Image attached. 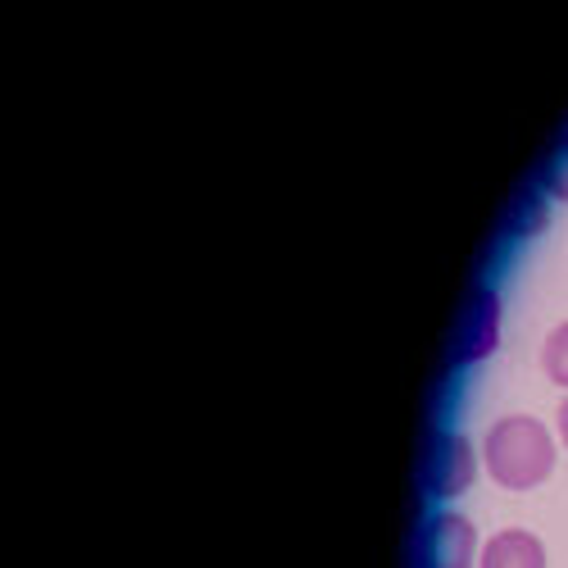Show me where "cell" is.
Segmentation results:
<instances>
[{"instance_id": "cell-1", "label": "cell", "mask_w": 568, "mask_h": 568, "mask_svg": "<svg viewBox=\"0 0 568 568\" xmlns=\"http://www.w3.org/2000/svg\"><path fill=\"white\" fill-rule=\"evenodd\" d=\"M487 473L509 491H532L555 473V437L532 414H505L483 442Z\"/></svg>"}, {"instance_id": "cell-2", "label": "cell", "mask_w": 568, "mask_h": 568, "mask_svg": "<svg viewBox=\"0 0 568 568\" xmlns=\"http://www.w3.org/2000/svg\"><path fill=\"white\" fill-rule=\"evenodd\" d=\"M423 555H428V568H473V559H478V532H473L464 514L442 509L428 524V537H423Z\"/></svg>"}, {"instance_id": "cell-3", "label": "cell", "mask_w": 568, "mask_h": 568, "mask_svg": "<svg viewBox=\"0 0 568 568\" xmlns=\"http://www.w3.org/2000/svg\"><path fill=\"white\" fill-rule=\"evenodd\" d=\"M473 473H478V450H473L468 437L459 433H446L433 450V464H428V483L442 500H455L473 487Z\"/></svg>"}, {"instance_id": "cell-4", "label": "cell", "mask_w": 568, "mask_h": 568, "mask_svg": "<svg viewBox=\"0 0 568 568\" xmlns=\"http://www.w3.org/2000/svg\"><path fill=\"white\" fill-rule=\"evenodd\" d=\"M483 568H546V546L524 528H505L483 546Z\"/></svg>"}, {"instance_id": "cell-5", "label": "cell", "mask_w": 568, "mask_h": 568, "mask_svg": "<svg viewBox=\"0 0 568 568\" xmlns=\"http://www.w3.org/2000/svg\"><path fill=\"white\" fill-rule=\"evenodd\" d=\"M541 368L555 387H568V323H559L541 346Z\"/></svg>"}, {"instance_id": "cell-6", "label": "cell", "mask_w": 568, "mask_h": 568, "mask_svg": "<svg viewBox=\"0 0 568 568\" xmlns=\"http://www.w3.org/2000/svg\"><path fill=\"white\" fill-rule=\"evenodd\" d=\"M550 196L555 201H568V151L555 160V169H550Z\"/></svg>"}, {"instance_id": "cell-7", "label": "cell", "mask_w": 568, "mask_h": 568, "mask_svg": "<svg viewBox=\"0 0 568 568\" xmlns=\"http://www.w3.org/2000/svg\"><path fill=\"white\" fill-rule=\"evenodd\" d=\"M559 437H564V446H568V400L559 405Z\"/></svg>"}]
</instances>
